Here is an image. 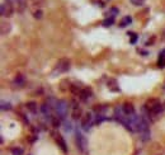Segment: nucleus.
<instances>
[{
    "instance_id": "nucleus-27",
    "label": "nucleus",
    "mask_w": 165,
    "mask_h": 155,
    "mask_svg": "<svg viewBox=\"0 0 165 155\" xmlns=\"http://www.w3.org/2000/svg\"><path fill=\"white\" fill-rule=\"evenodd\" d=\"M111 12H112V15H116L117 13H120V10L117 8H111Z\"/></svg>"
},
{
    "instance_id": "nucleus-11",
    "label": "nucleus",
    "mask_w": 165,
    "mask_h": 155,
    "mask_svg": "<svg viewBox=\"0 0 165 155\" xmlns=\"http://www.w3.org/2000/svg\"><path fill=\"white\" fill-rule=\"evenodd\" d=\"M52 136H54V139H55V141H56V144H57V146L61 149V151L62 152H67V145H66V141H65V139L62 137V135L61 134H59V132H54L52 134Z\"/></svg>"
},
{
    "instance_id": "nucleus-14",
    "label": "nucleus",
    "mask_w": 165,
    "mask_h": 155,
    "mask_svg": "<svg viewBox=\"0 0 165 155\" xmlns=\"http://www.w3.org/2000/svg\"><path fill=\"white\" fill-rule=\"evenodd\" d=\"M107 87H108L112 92H120V87H118V84H117V80H116V79H108Z\"/></svg>"
},
{
    "instance_id": "nucleus-13",
    "label": "nucleus",
    "mask_w": 165,
    "mask_h": 155,
    "mask_svg": "<svg viewBox=\"0 0 165 155\" xmlns=\"http://www.w3.org/2000/svg\"><path fill=\"white\" fill-rule=\"evenodd\" d=\"M26 107H27V110H28L32 115H37V112H38V107H37V103H36V102H33V100L27 102Z\"/></svg>"
},
{
    "instance_id": "nucleus-22",
    "label": "nucleus",
    "mask_w": 165,
    "mask_h": 155,
    "mask_svg": "<svg viewBox=\"0 0 165 155\" xmlns=\"http://www.w3.org/2000/svg\"><path fill=\"white\" fill-rule=\"evenodd\" d=\"M128 36L131 37V43H132V45H135V43H136V41L138 40V36H137L136 33H133V32H130V33H128Z\"/></svg>"
},
{
    "instance_id": "nucleus-12",
    "label": "nucleus",
    "mask_w": 165,
    "mask_h": 155,
    "mask_svg": "<svg viewBox=\"0 0 165 155\" xmlns=\"http://www.w3.org/2000/svg\"><path fill=\"white\" fill-rule=\"evenodd\" d=\"M27 80H26V78L24 75H22V74H18L15 78H14V80H13V84L17 87V88H23L26 85Z\"/></svg>"
},
{
    "instance_id": "nucleus-24",
    "label": "nucleus",
    "mask_w": 165,
    "mask_h": 155,
    "mask_svg": "<svg viewBox=\"0 0 165 155\" xmlns=\"http://www.w3.org/2000/svg\"><path fill=\"white\" fill-rule=\"evenodd\" d=\"M17 4L19 5V10H23L26 8V0H17Z\"/></svg>"
},
{
    "instance_id": "nucleus-2",
    "label": "nucleus",
    "mask_w": 165,
    "mask_h": 155,
    "mask_svg": "<svg viewBox=\"0 0 165 155\" xmlns=\"http://www.w3.org/2000/svg\"><path fill=\"white\" fill-rule=\"evenodd\" d=\"M136 132L140 134L141 139L144 141L150 139V125H149V120L145 116H138L137 121H136Z\"/></svg>"
},
{
    "instance_id": "nucleus-1",
    "label": "nucleus",
    "mask_w": 165,
    "mask_h": 155,
    "mask_svg": "<svg viewBox=\"0 0 165 155\" xmlns=\"http://www.w3.org/2000/svg\"><path fill=\"white\" fill-rule=\"evenodd\" d=\"M164 106L161 104V102L157 98H150L146 100L145 106H144V116L147 117V120L150 121H155L157 117L161 116L162 111H164Z\"/></svg>"
},
{
    "instance_id": "nucleus-25",
    "label": "nucleus",
    "mask_w": 165,
    "mask_h": 155,
    "mask_svg": "<svg viewBox=\"0 0 165 155\" xmlns=\"http://www.w3.org/2000/svg\"><path fill=\"white\" fill-rule=\"evenodd\" d=\"M144 2H145V0H131V3H132L133 5H142Z\"/></svg>"
},
{
    "instance_id": "nucleus-30",
    "label": "nucleus",
    "mask_w": 165,
    "mask_h": 155,
    "mask_svg": "<svg viewBox=\"0 0 165 155\" xmlns=\"http://www.w3.org/2000/svg\"><path fill=\"white\" fill-rule=\"evenodd\" d=\"M164 107H165V103H164Z\"/></svg>"
},
{
    "instance_id": "nucleus-16",
    "label": "nucleus",
    "mask_w": 165,
    "mask_h": 155,
    "mask_svg": "<svg viewBox=\"0 0 165 155\" xmlns=\"http://www.w3.org/2000/svg\"><path fill=\"white\" fill-rule=\"evenodd\" d=\"M132 23V18L130 17V15H126V17H123L122 18V20L120 22V27H127V25H130Z\"/></svg>"
},
{
    "instance_id": "nucleus-8",
    "label": "nucleus",
    "mask_w": 165,
    "mask_h": 155,
    "mask_svg": "<svg viewBox=\"0 0 165 155\" xmlns=\"http://www.w3.org/2000/svg\"><path fill=\"white\" fill-rule=\"evenodd\" d=\"M113 117H114L117 121H118L121 125H123V123L126 122L127 116L125 115L122 106H117V107H114V110H113Z\"/></svg>"
},
{
    "instance_id": "nucleus-19",
    "label": "nucleus",
    "mask_w": 165,
    "mask_h": 155,
    "mask_svg": "<svg viewBox=\"0 0 165 155\" xmlns=\"http://www.w3.org/2000/svg\"><path fill=\"white\" fill-rule=\"evenodd\" d=\"M0 108H2V111H10L12 110V104L9 102L2 100V102H0Z\"/></svg>"
},
{
    "instance_id": "nucleus-9",
    "label": "nucleus",
    "mask_w": 165,
    "mask_h": 155,
    "mask_svg": "<svg viewBox=\"0 0 165 155\" xmlns=\"http://www.w3.org/2000/svg\"><path fill=\"white\" fill-rule=\"evenodd\" d=\"M2 15L3 17H12L14 13V8H13V3L12 0H7L5 3L2 4Z\"/></svg>"
},
{
    "instance_id": "nucleus-28",
    "label": "nucleus",
    "mask_w": 165,
    "mask_h": 155,
    "mask_svg": "<svg viewBox=\"0 0 165 155\" xmlns=\"http://www.w3.org/2000/svg\"><path fill=\"white\" fill-rule=\"evenodd\" d=\"M164 36H165V31H164Z\"/></svg>"
},
{
    "instance_id": "nucleus-18",
    "label": "nucleus",
    "mask_w": 165,
    "mask_h": 155,
    "mask_svg": "<svg viewBox=\"0 0 165 155\" xmlns=\"http://www.w3.org/2000/svg\"><path fill=\"white\" fill-rule=\"evenodd\" d=\"M50 121H51V123H52V126H54V127H60V126H61V122H62V120H61V118H59L56 115H55V116H52Z\"/></svg>"
},
{
    "instance_id": "nucleus-29",
    "label": "nucleus",
    "mask_w": 165,
    "mask_h": 155,
    "mask_svg": "<svg viewBox=\"0 0 165 155\" xmlns=\"http://www.w3.org/2000/svg\"><path fill=\"white\" fill-rule=\"evenodd\" d=\"M164 89H165V84H164Z\"/></svg>"
},
{
    "instance_id": "nucleus-20",
    "label": "nucleus",
    "mask_w": 165,
    "mask_h": 155,
    "mask_svg": "<svg viewBox=\"0 0 165 155\" xmlns=\"http://www.w3.org/2000/svg\"><path fill=\"white\" fill-rule=\"evenodd\" d=\"M10 152H12V155H23V154H24L23 149L19 147V146H14V147H12Z\"/></svg>"
},
{
    "instance_id": "nucleus-23",
    "label": "nucleus",
    "mask_w": 165,
    "mask_h": 155,
    "mask_svg": "<svg viewBox=\"0 0 165 155\" xmlns=\"http://www.w3.org/2000/svg\"><path fill=\"white\" fill-rule=\"evenodd\" d=\"M42 15H43V13H42L41 9H37V10H34V13H33V17H34L36 19H41Z\"/></svg>"
},
{
    "instance_id": "nucleus-15",
    "label": "nucleus",
    "mask_w": 165,
    "mask_h": 155,
    "mask_svg": "<svg viewBox=\"0 0 165 155\" xmlns=\"http://www.w3.org/2000/svg\"><path fill=\"white\" fill-rule=\"evenodd\" d=\"M83 115V112H81V108L79 107V106H74V108H73V118L74 120H81V116Z\"/></svg>"
},
{
    "instance_id": "nucleus-21",
    "label": "nucleus",
    "mask_w": 165,
    "mask_h": 155,
    "mask_svg": "<svg viewBox=\"0 0 165 155\" xmlns=\"http://www.w3.org/2000/svg\"><path fill=\"white\" fill-rule=\"evenodd\" d=\"M113 23H114V18L113 17H109L108 19L103 20V25H104V27H109V25H112Z\"/></svg>"
},
{
    "instance_id": "nucleus-4",
    "label": "nucleus",
    "mask_w": 165,
    "mask_h": 155,
    "mask_svg": "<svg viewBox=\"0 0 165 155\" xmlns=\"http://www.w3.org/2000/svg\"><path fill=\"white\" fill-rule=\"evenodd\" d=\"M75 144H76V149L80 152H83V154L86 152V150H88V141H86L85 136L80 131H76V134H75Z\"/></svg>"
},
{
    "instance_id": "nucleus-5",
    "label": "nucleus",
    "mask_w": 165,
    "mask_h": 155,
    "mask_svg": "<svg viewBox=\"0 0 165 155\" xmlns=\"http://www.w3.org/2000/svg\"><path fill=\"white\" fill-rule=\"evenodd\" d=\"M94 115H95V123H101L104 118H106V115L108 112V106L107 104H98L94 107Z\"/></svg>"
},
{
    "instance_id": "nucleus-7",
    "label": "nucleus",
    "mask_w": 165,
    "mask_h": 155,
    "mask_svg": "<svg viewBox=\"0 0 165 155\" xmlns=\"http://www.w3.org/2000/svg\"><path fill=\"white\" fill-rule=\"evenodd\" d=\"M69 69H70V60L66 57H62L57 61V64L54 69V72H66Z\"/></svg>"
},
{
    "instance_id": "nucleus-26",
    "label": "nucleus",
    "mask_w": 165,
    "mask_h": 155,
    "mask_svg": "<svg viewBox=\"0 0 165 155\" xmlns=\"http://www.w3.org/2000/svg\"><path fill=\"white\" fill-rule=\"evenodd\" d=\"M18 115H19V117H20V118H23V121H24V123H27V125H28V122H29V121H28V118H27L24 115H23V113H18Z\"/></svg>"
},
{
    "instance_id": "nucleus-3",
    "label": "nucleus",
    "mask_w": 165,
    "mask_h": 155,
    "mask_svg": "<svg viewBox=\"0 0 165 155\" xmlns=\"http://www.w3.org/2000/svg\"><path fill=\"white\" fill-rule=\"evenodd\" d=\"M55 112H56V116L64 121L66 118V116H67V112H69V103H67V100H65V99L56 100Z\"/></svg>"
},
{
    "instance_id": "nucleus-6",
    "label": "nucleus",
    "mask_w": 165,
    "mask_h": 155,
    "mask_svg": "<svg viewBox=\"0 0 165 155\" xmlns=\"http://www.w3.org/2000/svg\"><path fill=\"white\" fill-rule=\"evenodd\" d=\"M93 123H94L93 113H91V112H86V113H84L83 117H81V122H80V126H81L83 130H84V131L90 130V127L93 126Z\"/></svg>"
},
{
    "instance_id": "nucleus-10",
    "label": "nucleus",
    "mask_w": 165,
    "mask_h": 155,
    "mask_svg": "<svg viewBox=\"0 0 165 155\" xmlns=\"http://www.w3.org/2000/svg\"><path fill=\"white\" fill-rule=\"evenodd\" d=\"M78 97H79V99H80L81 102H84V103L89 102V100L93 98V90H91V88L84 87V88L80 90V93L78 94Z\"/></svg>"
},
{
    "instance_id": "nucleus-17",
    "label": "nucleus",
    "mask_w": 165,
    "mask_h": 155,
    "mask_svg": "<svg viewBox=\"0 0 165 155\" xmlns=\"http://www.w3.org/2000/svg\"><path fill=\"white\" fill-rule=\"evenodd\" d=\"M157 66L159 67H165V50L162 51V52L160 54V56H159V60H157Z\"/></svg>"
}]
</instances>
